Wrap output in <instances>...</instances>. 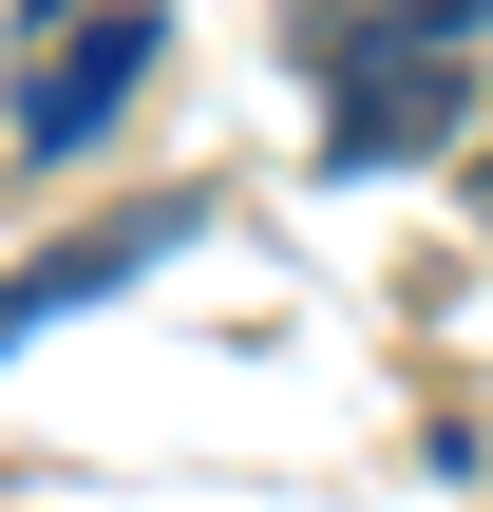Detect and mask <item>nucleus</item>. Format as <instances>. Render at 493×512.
<instances>
[{"mask_svg":"<svg viewBox=\"0 0 493 512\" xmlns=\"http://www.w3.org/2000/svg\"><path fill=\"white\" fill-rule=\"evenodd\" d=\"M133 76H152V0H19V38H0V114L38 171H76Z\"/></svg>","mask_w":493,"mask_h":512,"instance_id":"2","label":"nucleus"},{"mask_svg":"<svg viewBox=\"0 0 493 512\" xmlns=\"http://www.w3.org/2000/svg\"><path fill=\"white\" fill-rule=\"evenodd\" d=\"M285 57L323 95V171H418L475 114L493 0H285Z\"/></svg>","mask_w":493,"mask_h":512,"instance_id":"1","label":"nucleus"},{"mask_svg":"<svg viewBox=\"0 0 493 512\" xmlns=\"http://www.w3.org/2000/svg\"><path fill=\"white\" fill-rule=\"evenodd\" d=\"M190 228H209V209H190V190H152V209H114V228H57L38 266H0V361H19V342H57L76 304H114L133 266H171Z\"/></svg>","mask_w":493,"mask_h":512,"instance_id":"3","label":"nucleus"},{"mask_svg":"<svg viewBox=\"0 0 493 512\" xmlns=\"http://www.w3.org/2000/svg\"><path fill=\"white\" fill-rule=\"evenodd\" d=\"M475 228H493V171H475Z\"/></svg>","mask_w":493,"mask_h":512,"instance_id":"4","label":"nucleus"}]
</instances>
